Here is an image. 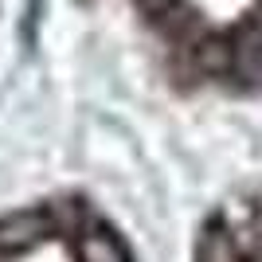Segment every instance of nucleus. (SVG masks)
Listing matches in <instances>:
<instances>
[{
  "mask_svg": "<svg viewBox=\"0 0 262 262\" xmlns=\"http://www.w3.org/2000/svg\"><path fill=\"white\" fill-rule=\"evenodd\" d=\"M200 262H262V200L239 204L200 247Z\"/></svg>",
  "mask_w": 262,
  "mask_h": 262,
  "instance_id": "f257e3e1",
  "label": "nucleus"
}]
</instances>
